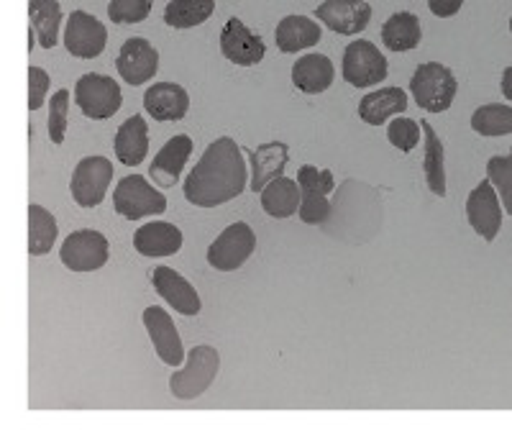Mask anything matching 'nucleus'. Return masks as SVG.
Instances as JSON below:
<instances>
[{"instance_id":"4be33fe9","label":"nucleus","mask_w":512,"mask_h":438,"mask_svg":"<svg viewBox=\"0 0 512 438\" xmlns=\"http://www.w3.org/2000/svg\"><path fill=\"white\" fill-rule=\"evenodd\" d=\"M333 62L326 54H305L292 67V85L305 95H320L326 93L333 85Z\"/></svg>"},{"instance_id":"7c9ffc66","label":"nucleus","mask_w":512,"mask_h":438,"mask_svg":"<svg viewBox=\"0 0 512 438\" xmlns=\"http://www.w3.org/2000/svg\"><path fill=\"white\" fill-rule=\"evenodd\" d=\"M216 11L213 0H172L164 8V24L172 29H192V26L205 24Z\"/></svg>"},{"instance_id":"423d86ee","label":"nucleus","mask_w":512,"mask_h":438,"mask_svg":"<svg viewBox=\"0 0 512 438\" xmlns=\"http://www.w3.org/2000/svg\"><path fill=\"white\" fill-rule=\"evenodd\" d=\"M75 103L82 113L93 121H105L121 111L123 95L118 82L108 75L88 72L75 85Z\"/></svg>"},{"instance_id":"7ed1b4c3","label":"nucleus","mask_w":512,"mask_h":438,"mask_svg":"<svg viewBox=\"0 0 512 438\" xmlns=\"http://www.w3.org/2000/svg\"><path fill=\"white\" fill-rule=\"evenodd\" d=\"M456 90H459V82H456L454 72L441 62H425L410 80V93H413L415 103L428 113L448 111L456 98Z\"/></svg>"},{"instance_id":"4c0bfd02","label":"nucleus","mask_w":512,"mask_h":438,"mask_svg":"<svg viewBox=\"0 0 512 438\" xmlns=\"http://www.w3.org/2000/svg\"><path fill=\"white\" fill-rule=\"evenodd\" d=\"M461 6H464V0H431V3H428V8L441 18L456 16V13L461 11Z\"/></svg>"},{"instance_id":"473e14b6","label":"nucleus","mask_w":512,"mask_h":438,"mask_svg":"<svg viewBox=\"0 0 512 438\" xmlns=\"http://www.w3.org/2000/svg\"><path fill=\"white\" fill-rule=\"evenodd\" d=\"M487 180L489 185L497 187L502 195V203L505 205V213H512V157H492L487 162Z\"/></svg>"},{"instance_id":"4468645a","label":"nucleus","mask_w":512,"mask_h":438,"mask_svg":"<svg viewBox=\"0 0 512 438\" xmlns=\"http://www.w3.org/2000/svg\"><path fill=\"white\" fill-rule=\"evenodd\" d=\"M315 16L341 36H356L372 21V6L367 0H328L315 8Z\"/></svg>"},{"instance_id":"c9c22d12","label":"nucleus","mask_w":512,"mask_h":438,"mask_svg":"<svg viewBox=\"0 0 512 438\" xmlns=\"http://www.w3.org/2000/svg\"><path fill=\"white\" fill-rule=\"evenodd\" d=\"M149 13H152L149 0H113L108 6L113 24H141Z\"/></svg>"},{"instance_id":"e433bc0d","label":"nucleus","mask_w":512,"mask_h":438,"mask_svg":"<svg viewBox=\"0 0 512 438\" xmlns=\"http://www.w3.org/2000/svg\"><path fill=\"white\" fill-rule=\"evenodd\" d=\"M47 90H49L47 70H41V67H31L29 70V108L31 111H39V108L44 106V100H47Z\"/></svg>"},{"instance_id":"a878e982","label":"nucleus","mask_w":512,"mask_h":438,"mask_svg":"<svg viewBox=\"0 0 512 438\" xmlns=\"http://www.w3.org/2000/svg\"><path fill=\"white\" fill-rule=\"evenodd\" d=\"M423 41L420 18L410 11L392 13L382 26V44L390 52H413Z\"/></svg>"},{"instance_id":"f8f14e48","label":"nucleus","mask_w":512,"mask_h":438,"mask_svg":"<svg viewBox=\"0 0 512 438\" xmlns=\"http://www.w3.org/2000/svg\"><path fill=\"white\" fill-rule=\"evenodd\" d=\"M466 218L484 241H495L502 226V205L495 187L482 180L466 198Z\"/></svg>"},{"instance_id":"f257e3e1","label":"nucleus","mask_w":512,"mask_h":438,"mask_svg":"<svg viewBox=\"0 0 512 438\" xmlns=\"http://www.w3.org/2000/svg\"><path fill=\"white\" fill-rule=\"evenodd\" d=\"M249 185L244 149L231 136H221L205 149L200 162L192 167L185 180L187 203L198 208H216V205L236 200Z\"/></svg>"},{"instance_id":"58836bf2","label":"nucleus","mask_w":512,"mask_h":438,"mask_svg":"<svg viewBox=\"0 0 512 438\" xmlns=\"http://www.w3.org/2000/svg\"><path fill=\"white\" fill-rule=\"evenodd\" d=\"M502 93H505V98H512V67H505V75H502Z\"/></svg>"},{"instance_id":"5701e85b","label":"nucleus","mask_w":512,"mask_h":438,"mask_svg":"<svg viewBox=\"0 0 512 438\" xmlns=\"http://www.w3.org/2000/svg\"><path fill=\"white\" fill-rule=\"evenodd\" d=\"M320 39H323V31L318 21L308 16H285L274 31V41L282 54L303 52V49L315 47Z\"/></svg>"},{"instance_id":"39448f33","label":"nucleus","mask_w":512,"mask_h":438,"mask_svg":"<svg viewBox=\"0 0 512 438\" xmlns=\"http://www.w3.org/2000/svg\"><path fill=\"white\" fill-rule=\"evenodd\" d=\"M297 187H300V208H297L300 221L308 226L326 223L328 213H331L328 193L336 187L331 170H318L313 164H303L297 170Z\"/></svg>"},{"instance_id":"b1692460","label":"nucleus","mask_w":512,"mask_h":438,"mask_svg":"<svg viewBox=\"0 0 512 438\" xmlns=\"http://www.w3.org/2000/svg\"><path fill=\"white\" fill-rule=\"evenodd\" d=\"M408 111V95L402 88H379L364 95L359 103V118L369 126H382L387 118Z\"/></svg>"},{"instance_id":"9d476101","label":"nucleus","mask_w":512,"mask_h":438,"mask_svg":"<svg viewBox=\"0 0 512 438\" xmlns=\"http://www.w3.org/2000/svg\"><path fill=\"white\" fill-rule=\"evenodd\" d=\"M387 77V57L367 39L351 41L344 49V80L354 88H372Z\"/></svg>"},{"instance_id":"ddd939ff","label":"nucleus","mask_w":512,"mask_h":438,"mask_svg":"<svg viewBox=\"0 0 512 438\" xmlns=\"http://www.w3.org/2000/svg\"><path fill=\"white\" fill-rule=\"evenodd\" d=\"M221 52L233 65L254 67L264 59L267 47H264L262 36L246 29L241 18H231L221 31Z\"/></svg>"},{"instance_id":"dca6fc26","label":"nucleus","mask_w":512,"mask_h":438,"mask_svg":"<svg viewBox=\"0 0 512 438\" xmlns=\"http://www.w3.org/2000/svg\"><path fill=\"white\" fill-rule=\"evenodd\" d=\"M152 282H154V290L159 292V298H162L164 303L172 305V308H175L177 313H182V316L187 318L198 316L200 308H203L198 290H195V287H192L180 272L167 267V264L154 269Z\"/></svg>"},{"instance_id":"2eb2a0df","label":"nucleus","mask_w":512,"mask_h":438,"mask_svg":"<svg viewBox=\"0 0 512 438\" xmlns=\"http://www.w3.org/2000/svg\"><path fill=\"white\" fill-rule=\"evenodd\" d=\"M116 67L128 85H144L152 80L159 70V52L141 36L123 41L121 52H118Z\"/></svg>"},{"instance_id":"f03ea898","label":"nucleus","mask_w":512,"mask_h":438,"mask_svg":"<svg viewBox=\"0 0 512 438\" xmlns=\"http://www.w3.org/2000/svg\"><path fill=\"white\" fill-rule=\"evenodd\" d=\"M218 369H221V357H218V351L213 349V346H192V351L187 354L185 367L177 369V372L169 377V392H172L177 400L200 398V395L213 385Z\"/></svg>"},{"instance_id":"393cba45","label":"nucleus","mask_w":512,"mask_h":438,"mask_svg":"<svg viewBox=\"0 0 512 438\" xmlns=\"http://www.w3.org/2000/svg\"><path fill=\"white\" fill-rule=\"evenodd\" d=\"M116 157L126 167H136L149 154V126L141 116H131L121 123V129L116 131Z\"/></svg>"},{"instance_id":"6ab92c4d","label":"nucleus","mask_w":512,"mask_h":438,"mask_svg":"<svg viewBox=\"0 0 512 438\" xmlns=\"http://www.w3.org/2000/svg\"><path fill=\"white\" fill-rule=\"evenodd\" d=\"M192 154V139L187 134L172 136L167 144L159 149V154L154 157L152 167H149V177L154 180V185L159 187H175L180 182L182 170H185L187 159Z\"/></svg>"},{"instance_id":"9b49d317","label":"nucleus","mask_w":512,"mask_h":438,"mask_svg":"<svg viewBox=\"0 0 512 438\" xmlns=\"http://www.w3.org/2000/svg\"><path fill=\"white\" fill-rule=\"evenodd\" d=\"M108 44V29L85 11H75L67 18L64 29V49L77 59H95Z\"/></svg>"},{"instance_id":"6e6552de","label":"nucleus","mask_w":512,"mask_h":438,"mask_svg":"<svg viewBox=\"0 0 512 438\" xmlns=\"http://www.w3.org/2000/svg\"><path fill=\"white\" fill-rule=\"evenodd\" d=\"M113 182V162L105 157H85L72 172V200L80 208H98Z\"/></svg>"},{"instance_id":"0eeeda50","label":"nucleus","mask_w":512,"mask_h":438,"mask_svg":"<svg viewBox=\"0 0 512 438\" xmlns=\"http://www.w3.org/2000/svg\"><path fill=\"white\" fill-rule=\"evenodd\" d=\"M108 257H111L108 239L93 228L72 231L59 249V259L72 272H98L105 267Z\"/></svg>"},{"instance_id":"a211bd4d","label":"nucleus","mask_w":512,"mask_h":438,"mask_svg":"<svg viewBox=\"0 0 512 438\" xmlns=\"http://www.w3.org/2000/svg\"><path fill=\"white\" fill-rule=\"evenodd\" d=\"M251 159V180L249 187L254 193H262L269 182L285 177V167L290 162V149L282 141L256 146L254 152H246Z\"/></svg>"},{"instance_id":"72a5a7b5","label":"nucleus","mask_w":512,"mask_h":438,"mask_svg":"<svg viewBox=\"0 0 512 438\" xmlns=\"http://www.w3.org/2000/svg\"><path fill=\"white\" fill-rule=\"evenodd\" d=\"M67 111H70V90H57L49 100V139L62 144L67 136Z\"/></svg>"},{"instance_id":"412c9836","label":"nucleus","mask_w":512,"mask_h":438,"mask_svg":"<svg viewBox=\"0 0 512 438\" xmlns=\"http://www.w3.org/2000/svg\"><path fill=\"white\" fill-rule=\"evenodd\" d=\"M144 108L154 121H182L190 108V95L175 82H154L144 93Z\"/></svg>"},{"instance_id":"bb28decb","label":"nucleus","mask_w":512,"mask_h":438,"mask_svg":"<svg viewBox=\"0 0 512 438\" xmlns=\"http://www.w3.org/2000/svg\"><path fill=\"white\" fill-rule=\"evenodd\" d=\"M262 208L272 218H292L300 208V187L297 180L280 177V180L269 182L262 190Z\"/></svg>"},{"instance_id":"f3484780","label":"nucleus","mask_w":512,"mask_h":438,"mask_svg":"<svg viewBox=\"0 0 512 438\" xmlns=\"http://www.w3.org/2000/svg\"><path fill=\"white\" fill-rule=\"evenodd\" d=\"M144 326L149 331V339H152L154 349H157L159 359L169 367H177L185 359V351H182V339L177 333L175 323L169 318V313L159 305L144 310Z\"/></svg>"},{"instance_id":"2f4dec72","label":"nucleus","mask_w":512,"mask_h":438,"mask_svg":"<svg viewBox=\"0 0 512 438\" xmlns=\"http://www.w3.org/2000/svg\"><path fill=\"white\" fill-rule=\"evenodd\" d=\"M472 129L479 136H507L512 131V108L502 106V103H489L474 111L472 116Z\"/></svg>"},{"instance_id":"cd10ccee","label":"nucleus","mask_w":512,"mask_h":438,"mask_svg":"<svg viewBox=\"0 0 512 438\" xmlns=\"http://www.w3.org/2000/svg\"><path fill=\"white\" fill-rule=\"evenodd\" d=\"M420 131L425 134V182H428V190H431L436 198H446V167H443V144L438 139L436 129L431 123H420Z\"/></svg>"},{"instance_id":"f704fd0d","label":"nucleus","mask_w":512,"mask_h":438,"mask_svg":"<svg viewBox=\"0 0 512 438\" xmlns=\"http://www.w3.org/2000/svg\"><path fill=\"white\" fill-rule=\"evenodd\" d=\"M387 139L400 152H413L415 146L420 144V123H415L413 118H395L387 126Z\"/></svg>"},{"instance_id":"20e7f679","label":"nucleus","mask_w":512,"mask_h":438,"mask_svg":"<svg viewBox=\"0 0 512 438\" xmlns=\"http://www.w3.org/2000/svg\"><path fill=\"white\" fill-rule=\"evenodd\" d=\"M113 208L128 221H141L149 216H162L167 211V198L149 185L141 175H128L118 180L113 190Z\"/></svg>"},{"instance_id":"1a4fd4ad","label":"nucleus","mask_w":512,"mask_h":438,"mask_svg":"<svg viewBox=\"0 0 512 438\" xmlns=\"http://www.w3.org/2000/svg\"><path fill=\"white\" fill-rule=\"evenodd\" d=\"M256 249V236L249 223H231L208 249V264L218 272H236L249 262Z\"/></svg>"},{"instance_id":"c756f323","label":"nucleus","mask_w":512,"mask_h":438,"mask_svg":"<svg viewBox=\"0 0 512 438\" xmlns=\"http://www.w3.org/2000/svg\"><path fill=\"white\" fill-rule=\"evenodd\" d=\"M57 221L44 205H29V254L31 257H44L52 252L57 241Z\"/></svg>"},{"instance_id":"aec40b11","label":"nucleus","mask_w":512,"mask_h":438,"mask_svg":"<svg viewBox=\"0 0 512 438\" xmlns=\"http://www.w3.org/2000/svg\"><path fill=\"white\" fill-rule=\"evenodd\" d=\"M134 249L141 257L149 259H162L172 257L182 249V231L175 223L152 221L136 228L134 234Z\"/></svg>"},{"instance_id":"c85d7f7f","label":"nucleus","mask_w":512,"mask_h":438,"mask_svg":"<svg viewBox=\"0 0 512 438\" xmlns=\"http://www.w3.org/2000/svg\"><path fill=\"white\" fill-rule=\"evenodd\" d=\"M31 29L39 36L41 49H54L59 41V24H62V8L57 0H31L29 3Z\"/></svg>"}]
</instances>
